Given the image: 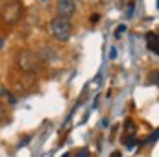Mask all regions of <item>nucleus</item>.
I'll return each mask as SVG.
<instances>
[{
    "label": "nucleus",
    "instance_id": "obj_1",
    "mask_svg": "<svg viewBox=\"0 0 159 157\" xmlns=\"http://www.w3.org/2000/svg\"><path fill=\"white\" fill-rule=\"evenodd\" d=\"M50 34L52 37L59 43H67L72 35V24L69 19H63V17H56L52 22H50Z\"/></svg>",
    "mask_w": 159,
    "mask_h": 157
},
{
    "label": "nucleus",
    "instance_id": "obj_2",
    "mask_svg": "<svg viewBox=\"0 0 159 157\" xmlns=\"http://www.w3.org/2000/svg\"><path fill=\"white\" fill-rule=\"evenodd\" d=\"M17 63H19V67L24 70V72H37L41 69V57L39 54H35V52H20L19 54V57H17Z\"/></svg>",
    "mask_w": 159,
    "mask_h": 157
},
{
    "label": "nucleus",
    "instance_id": "obj_3",
    "mask_svg": "<svg viewBox=\"0 0 159 157\" xmlns=\"http://www.w3.org/2000/svg\"><path fill=\"white\" fill-rule=\"evenodd\" d=\"M22 17V4L20 2H11L9 6H6L4 7V11H2V19H4V22L6 24H15V22H19V19Z\"/></svg>",
    "mask_w": 159,
    "mask_h": 157
},
{
    "label": "nucleus",
    "instance_id": "obj_4",
    "mask_svg": "<svg viewBox=\"0 0 159 157\" xmlns=\"http://www.w3.org/2000/svg\"><path fill=\"white\" fill-rule=\"evenodd\" d=\"M56 9H57V17L70 19L76 13V2L74 0H57Z\"/></svg>",
    "mask_w": 159,
    "mask_h": 157
},
{
    "label": "nucleus",
    "instance_id": "obj_5",
    "mask_svg": "<svg viewBox=\"0 0 159 157\" xmlns=\"http://www.w3.org/2000/svg\"><path fill=\"white\" fill-rule=\"evenodd\" d=\"M146 43H148V48L152 50V54H156L157 56V34L156 32H148L146 34Z\"/></svg>",
    "mask_w": 159,
    "mask_h": 157
},
{
    "label": "nucleus",
    "instance_id": "obj_6",
    "mask_svg": "<svg viewBox=\"0 0 159 157\" xmlns=\"http://www.w3.org/2000/svg\"><path fill=\"white\" fill-rule=\"evenodd\" d=\"M0 96H2V98H4V100L9 104V105H15V104H17V98H15V96H13V94H11L7 89H4V87L0 89Z\"/></svg>",
    "mask_w": 159,
    "mask_h": 157
},
{
    "label": "nucleus",
    "instance_id": "obj_7",
    "mask_svg": "<svg viewBox=\"0 0 159 157\" xmlns=\"http://www.w3.org/2000/svg\"><path fill=\"white\" fill-rule=\"evenodd\" d=\"M76 157H91V154H89V150L81 148V150H78V154H76Z\"/></svg>",
    "mask_w": 159,
    "mask_h": 157
},
{
    "label": "nucleus",
    "instance_id": "obj_8",
    "mask_svg": "<svg viewBox=\"0 0 159 157\" xmlns=\"http://www.w3.org/2000/svg\"><path fill=\"white\" fill-rule=\"evenodd\" d=\"M124 32H126V24H120L119 28H117V32H115V37L119 39V37H120V34H124Z\"/></svg>",
    "mask_w": 159,
    "mask_h": 157
},
{
    "label": "nucleus",
    "instance_id": "obj_9",
    "mask_svg": "<svg viewBox=\"0 0 159 157\" xmlns=\"http://www.w3.org/2000/svg\"><path fill=\"white\" fill-rule=\"evenodd\" d=\"M133 144H135V139H133V137H128V139H126V146H128V148H133Z\"/></svg>",
    "mask_w": 159,
    "mask_h": 157
},
{
    "label": "nucleus",
    "instance_id": "obj_10",
    "mask_svg": "<svg viewBox=\"0 0 159 157\" xmlns=\"http://www.w3.org/2000/svg\"><path fill=\"white\" fill-rule=\"evenodd\" d=\"M126 129H128V131H133V122H131V120L126 122Z\"/></svg>",
    "mask_w": 159,
    "mask_h": 157
},
{
    "label": "nucleus",
    "instance_id": "obj_11",
    "mask_svg": "<svg viewBox=\"0 0 159 157\" xmlns=\"http://www.w3.org/2000/svg\"><path fill=\"white\" fill-rule=\"evenodd\" d=\"M150 81H154V85L157 83V72H154V76H150Z\"/></svg>",
    "mask_w": 159,
    "mask_h": 157
},
{
    "label": "nucleus",
    "instance_id": "obj_12",
    "mask_svg": "<svg viewBox=\"0 0 159 157\" xmlns=\"http://www.w3.org/2000/svg\"><path fill=\"white\" fill-rule=\"evenodd\" d=\"M109 57H111V59H115V57H117V50H115V48H111V54H109Z\"/></svg>",
    "mask_w": 159,
    "mask_h": 157
},
{
    "label": "nucleus",
    "instance_id": "obj_13",
    "mask_svg": "<svg viewBox=\"0 0 159 157\" xmlns=\"http://www.w3.org/2000/svg\"><path fill=\"white\" fill-rule=\"evenodd\" d=\"M2 118H4V105L0 104V120H2Z\"/></svg>",
    "mask_w": 159,
    "mask_h": 157
},
{
    "label": "nucleus",
    "instance_id": "obj_14",
    "mask_svg": "<svg viewBox=\"0 0 159 157\" xmlns=\"http://www.w3.org/2000/svg\"><path fill=\"white\" fill-rule=\"evenodd\" d=\"M98 19H100V17H98V15H93V17H91V22H96V20H98Z\"/></svg>",
    "mask_w": 159,
    "mask_h": 157
},
{
    "label": "nucleus",
    "instance_id": "obj_15",
    "mask_svg": "<svg viewBox=\"0 0 159 157\" xmlns=\"http://www.w3.org/2000/svg\"><path fill=\"white\" fill-rule=\"evenodd\" d=\"M4 44H6V39H4V37H0V50H2V46H4Z\"/></svg>",
    "mask_w": 159,
    "mask_h": 157
},
{
    "label": "nucleus",
    "instance_id": "obj_16",
    "mask_svg": "<svg viewBox=\"0 0 159 157\" xmlns=\"http://www.w3.org/2000/svg\"><path fill=\"white\" fill-rule=\"evenodd\" d=\"M111 157H120V152H113V154H111Z\"/></svg>",
    "mask_w": 159,
    "mask_h": 157
},
{
    "label": "nucleus",
    "instance_id": "obj_17",
    "mask_svg": "<svg viewBox=\"0 0 159 157\" xmlns=\"http://www.w3.org/2000/svg\"><path fill=\"white\" fill-rule=\"evenodd\" d=\"M41 2H48V0H41Z\"/></svg>",
    "mask_w": 159,
    "mask_h": 157
}]
</instances>
